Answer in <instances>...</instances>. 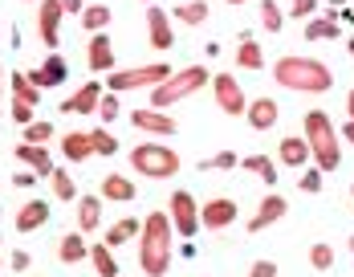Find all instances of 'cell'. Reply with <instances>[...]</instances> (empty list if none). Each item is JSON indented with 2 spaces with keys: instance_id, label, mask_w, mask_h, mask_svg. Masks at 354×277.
<instances>
[{
  "instance_id": "1",
  "label": "cell",
  "mask_w": 354,
  "mask_h": 277,
  "mask_svg": "<svg viewBox=\"0 0 354 277\" xmlns=\"http://www.w3.org/2000/svg\"><path fill=\"white\" fill-rule=\"evenodd\" d=\"M176 261V229L167 212H151L139 233V265L147 277H163Z\"/></svg>"
},
{
  "instance_id": "2",
  "label": "cell",
  "mask_w": 354,
  "mask_h": 277,
  "mask_svg": "<svg viewBox=\"0 0 354 277\" xmlns=\"http://www.w3.org/2000/svg\"><path fill=\"white\" fill-rule=\"evenodd\" d=\"M273 82L293 94H326L334 86V69L306 53H285L273 62Z\"/></svg>"
},
{
  "instance_id": "3",
  "label": "cell",
  "mask_w": 354,
  "mask_h": 277,
  "mask_svg": "<svg viewBox=\"0 0 354 277\" xmlns=\"http://www.w3.org/2000/svg\"><path fill=\"white\" fill-rule=\"evenodd\" d=\"M301 135L310 143L314 168H318V172H338V163H342V135H338V127L330 123L326 110H310V114L301 118Z\"/></svg>"
},
{
  "instance_id": "4",
  "label": "cell",
  "mask_w": 354,
  "mask_h": 277,
  "mask_svg": "<svg viewBox=\"0 0 354 277\" xmlns=\"http://www.w3.org/2000/svg\"><path fill=\"white\" fill-rule=\"evenodd\" d=\"M208 82H212V73H208L204 66L171 69L167 82L151 86V106H155V110H167V106H176V102H183V98H192V94H200Z\"/></svg>"
},
{
  "instance_id": "5",
  "label": "cell",
  "mask_w": 354,
  "mask_h": 277,
  "mask_svg": "<svg viewBox=\"0 0 354 277\" xmlns=\"http://www.w3.org/2000/svg\"><path fill=\"white\" fill-rule=\"evenodd\" d=\"M131 168L147 179H171V175H179V155L163 143H139L131 151Z\"/></svg>"
},
{
  "instance_id": "6",
  "label": "cell",
  "mask_w": 354,
  "mask_h": 277,
  "mask_svg": "<svg viewBox=\"0 0 354 277\" xmlns=\"http://www.w3.org/2000/svg\"><path fill=\"white\" fill-rule=\"evenodd\" d=\"M167 73H171L167 62H147V66H131V69H122V73H106V86H110V94H122V90L159 86V82H167Z\"/></svg>"
},
{
  "instance_id": "7",
  "label": "cell",
  "mask_w": 354,
  "mask_h": 277,
  "mask_svg": "<svg viewBox=\"0 0 354 277\" xmlns=\"http://www.w3.org/2000/svg\"><path fill=\"white\" fill-rule=\"evenodd\" d=\"M167 216H171V229H176L179 237H196V229H200V208H196V196L192 192H171V200H167Z\"/></svg>"
},
{
  "instance_id": "8",
  "label": "cell",
  "mask_w": 354,
  "mask_h": 277,
  "mask_svg": "<svg viewBox=\"0 0 354 277\" xmlns=\"http://www.w3.org/2000/svg\"><path fill=\"white\" fill-rule=\"evenodd\" d=\"M212 94H216V106L228 114V118H241L245 114V106H248V98H245V90H241V82L232 78V73H212Z\"/></svg>"
},
{
  "instance_id": "9",
  "label": "cell",
  "mask_w": 354,
  "mask_h": 277,
  "mask_svg": "<svg viewBox=\"0 0 354 277\" xmlns=\"http://www.w3.org/2000/svg\"><path fill=\"white\" fill-rule=\"evenodd\" d=\"M236 200H228V196H216L208 204H200V229H212V233H224V229H232L236 224Z\"/></svg>"
},
{
  "instance_id": "10",
  "label": "cell",
  "mask_w": 354,
  "mask_h": 277,
  "mask_svg": "<svg viewBox=\"0 0 354 277\" xmlns=\"http://www.w3.org/2000/svg\"><path fill=\"white\" fill-rule=\"evenodd\" d=\"M62 17H66L62 0H37V33L49 49H57V41H62Z\"/></svg>"
},
{
  "instance_id": "11",
  "label": "cell",
  "mask_w": 354,
  "mask_h": 277,
  "mask_svg": "<svg viewBox=\"0 0 354 277\" xmlns=\"http://www.w3.org/2000/svg\"><path fill=\"white\" fill-rule=\"evenodd\" d=\"M147 45L155 49V53H167L171 45H176V29H171V17L163 12V8H147Z\"/></svg>"
},
{
  "instance_id": "12",
  "label": "cell",
  "mask_w": 354,
  "mask_h": 277,
  "mask_svg": "<svg viewBox=\"0 0 354 277\" xmlns=\"http://www.w3.org/2000/svg\"><path fill=\"white\" fill-rule=\"evenodd\" d=\"M25 78L33 82L37 90H49V86H62V82L70 78V62H66L62 53H49V57H45V62H41L37 69H29Z\"/></svg>"
},
{
  "instance_id": "13",
  "label": "cell",
  "mask_w": 354,
  "mask_h": 277,
  "mask_svg": "<svg viewBox=\"0 0 354 277\" xmlns=\"http://www.w3.org/2000/svg\"><path fill=\"white\" fill-rule=\"evenodd\" d=\"M285 212H289V200H285V196H277V192H273V196H265V200H261V208L252 212V220H248V233L257 237V233L273 229L277 220H285Z\"/></svg>"
},
{
  "instance_id": "14",
  "label": "cell",
  "mask_w": 354,
  "mask_h": 277,
  "mask_svg": "<svg viewBox=\"0 0 354 277\" xmlns=\"http://www.w3.org/2000/svg\"><path fill=\"white\" fill-rule=\"evenodd\" d=\"M245 118H248V127H252V131H273V127H277V118H281V106L261 94V98H252V102L245 106Z\"/></svg>"
},
{
  "instance_id": "15",
  "label": "cell",
  "mask_w": 354,
  "mask_h": 277,
  "mask_svg": "<svg viewBox=\"0 0 354 277\" xmlns=\"http://www.w3.org/2000/svg\"><path fill=\"white\" fill-rule=\"evenodd\" d=\"M86 66L94 73H110L114 69V45H110L106 33H94L86 41Z\"/></svg>"
},
{
  "instance_id": "16",
  "label": "cell",
  "mask_w": 354,
  "mask_h": 277,
  "mask_svg": "<svg viewBox=\"0 0 354 277\" xmlns=\"http://www.w3.org/2000/svg\"><path fill=\"white\" fill-rule=\"evenodd\" d=\"M131 123H135L139 131H147V135H176L179 131V123L167 114V110H135Z\"/></svg>"
},
{
  "instance_id": "17",
  "label": "cell",
  "mask_w": 354,
  "mask_h": 277,
  "mask_svg": "<svg viewBox=\"0 0 354 277\" xmlns=\"http://www.w3.org/2000/svg\"><path fill=\"white\" fill-rule=\"evenodd\" d=\"M12 224H17V233H21V237H29V233H37V229H41V224H49V204H45V200H29V204H21V212H17V220H12Z\"/></svg>"
},
{
  "instance_id": "18",
  "label": "cell",
  "mask_w": 354,
  "mask_h": 277,
  "mask_svg": "<svg viewBox=\"0 0 354 277\" xmlns=\"http://www.w3.org/2000/svg\"><path fill=\"white\" fill-rule=\"evenodd\" d=\"M12 155H17L25 168H33V175H53V155H49L45 147H37V143H17Z\"/></svg>"
},
{
  "instance_id": "19",
  "label": "cell",
  "mask_w": 354,
  "mask_h": 277,
  "mask_svg": "<svg viewBox=\"0 0 354 277\" xmlns=\"http://www.w3.org/2000/svg\"><path fill=\"white\" fill-rule=\"evenodd\" d=\"M98 98H102V86L98 82H86V86H77L70 98L62 102V110H70V114H94L98 110Z\"/></svg>"
},
{
  "instance_id": "20",
  "label": "cell",
  "mask_w": 354,
  "mask_h": 277,
  "mask_svg": "<svg viewBox=\"0 0 354 277\" xmlns=\"http://www.w3.org/2000/svg\"><path fill=\"white\" fill-rule=\"evenodd\" d=\"M135 196H139V188H135L127 175L110 172L106 179H102V200H110V204H135Z\"/></svg>"
},
{
  "instance_id": "21",
  "label": "cell",
  "mask_w": 354,
  "mask_h": 277,
  "mask_svg": "<svg viewBox=\"0 0 354 277\" xmlns=\"http://www.w3.org/2000/svg\"><path fill=\"white\" fill-rule=\"evenodd\" d=\"M277 159H281L285 168H306L310 163V143H306V135H285L281 147H277Z\"/></svg>"
},
{
  "instance_id": "22",
  "label": "cell",
  "mask_w": 354,
  "mask_h": 277,
  "mask_svg": "<svg viewBox=\"0 0 354 277\" xmlns=\"http://www.w3.org/2000/svg\"><path fill=\"white\" fill-rule=\"evenodd\" d=\"M62 155H66L70 163H86V159L94 155V138H90V131H66V138H62Z\"/></svg>"
},
{
  "instance_id": "23",
  "label": "cell",
  "mask_w": 354,
  "mask_h": 277,
  "mask_svg": "<svg viewBox=\"0 0 354 277\" xmlns=\"http://www.w3.org/2000/svg\"><path fill=\"white\" fill-rule=\"evenodd\" d=\"M110 21H114V8H106L102 0H98V4H86V8H82V29H86L90 37H94V33H106Z\"/></svg>"
},
{
  "instance_id": "24",
  "label": "cell",
  "mask_w": 354,
  "mask_h": 277,
  "mask_svg": "<svg viewBox=\"0 0 354 277\" xmlns=\"http://www.w3.org/2000/svg\"><path fill=\"white\" fill-rule=\"evenodd\" d=\"M8 94H12V102H21V106H41V90L25 73H8Z\"/></svg>"
},
{
  "instance_id": "25",
  "label": "cell",
  "mask_w": 354,
  "mask_h": 277,
  "mask_svg": "<svg viewBox=\"0 0 354 277\" xmlns=\"http://www.w3.org/2000/svg\"><path fill=\"white\" fill-rule=\"evenodd\" d=\"M98 220H102V200H98V196H82V200H77V229H82V233H94Z\"/></svg>"
},
{
  "instance_id": "26",
  "label": "cell",
  "mask_w": 354,
  "mask_h": 277,
  "mask_svg": "<svg viewBox=\"0 0 354 277\" xmlns=\"http://www.w3.org/2000/svg\"><path fill=\"white\" fill-rule=\"evenodd\" d=\"M57 257H62L66 265H82V261L90 257V249H86V241H82V233H66L62 244H57Z\"/></svg>"
},
{
  "instance_id": "27",
  "label": "cell",
  "mask_w": 354,
  "mask_h": 277,
  "mask_svg": "<svg viewBox=\"0 0 354 277\" xmlns=\"http://www.w3.org/2000/svg\"><path fill=\"white\" fill-rule=\"evenodd\" d=\"M236 66H241V69H265V53H261V45H257L248 33H241V45H236Z\"/></svg>"
},
{
  "instance_id": "28",
  "label": "cell",
  "mask_w": 354,
  "mask_h": 277,
  "mask_svg": "<svg viewBox=\"0 0 354 277\" xmlns=\"http://www.w3.org/2000/svg\"><path fill=\"white\" fill-rule=\"evenodd\" d=\"M90 265H94V274L98 277H118V261H114V253H110L106 241L90 249Z\"/></svg>"
},
{
  "instance_id": "29",
  "label": "cell",
  "mask_w": 354,
  "mask_h": 277,
  "mask_svg": "<svg viewBox=\"0 0 354 277\" xmlns=\"http://www.w3.org/2000/svg\"><path fill=\"white\" fill-rule=\"evenodd\" d=\"M142 233V220H135V216H127V220H118V224H110L106 233V244L110 249H118V244H127L131 237H139Z\"/></svg>"
},
{
  "instance_id": "30",
  "label": "cell",
  "mask_w": 354,
  "mask_h": 277,
  "mask_svg": "<svg viewBox=\"0 0 354 277\" xmlns=\"http://www.w3.org/2000/svg\"><path fill=\"white\" fill-rule=\"evenodd\" d=\"M176 21L192 25V29L204 25V21H208V0H183V4L176 8Z\"/></svg>"
},
{
  "instance_id": "31",
  "label": "cell",
  "mask_w": 354,
  "mask_h": 277,
  "mask_svg": "<svg viewBox=\"0 0 354 277\" xmlns=\"http://www.w3.org/2000/svg\"><path fill=\"white\" fill-rule=\"evenodd\" d=\"M241 168L252 172V175H261L265 184H273V179H277V163H273L269 155H245V159H241Z\"/></svg>"
},
{
  "instance_id": "32",
  "label": "cell",
  "mask_w": 354,
  "mask_h": 277,
  "mask_svg": "<svg viewBox=\"0 0 354 277\" xmlns=\"http://www.w3.org/2000/svg\"><path fill=\"white\" fill-rule=\"evenodd\" d=\"M281 25H285L281 4L277 0H261V29L265 33H281Z\"/></svg>"
},
{
  "instance_id": "33",
  "label": "cell",
  "mask_w": 354,
  "mask_h": 277,
  "mask_svg": "<svg viewBox=\"0 0 354 277\" xmlns=\"http://www.w3.org/2000/svg\"><path fill=\"white\" fill-rule=\"evenodd\" d=\"M236 163H241L236 151H216V155H208V159H200V172H232Z\"/></svg>"
},
{
  "instance_id": "34",
  "label": "cell",
  "mask_w": 354,
  "mask_h": 277,
  "mask_svg": "<svg viewBox=\"0 0 354 277\" xmlns=\"http://www.w3.org/2000/svg\"><path fill=\"white\" fill-rule=\"evenodd\" d=\"M53 196L57 200H77V184H73V175L66 172V168H53Z\"/></svg>"
},
{
  "instance_id": "35",
  "label": "cell",
  "mask_w": 354,
  "mask_h": 277,
  "mask_svg": "<svg viewBox=\"0 0 354 277\" xmlns=\"http://www.w3.org/2000/svg\"><path fill=\"white\" fill-rule=\"evenodd\" d=\"M306 37H310V41H334V37H338V21H334V17L310 21V25H306Z\"/></svg>"
},
{
  "instance_id": "36",
  "label": "cell",
  "mask_w": 354,
  "mask_h": 277,
  "mask_svg": "<svg viewBox=\"0 0 354 277\" xmlns=\"http://www.w3.org/2000/svg\"><path fill=\"white\" fill-rule=\"evenodd\" d=\"M45 138H53V123H49V118H33V123L25 127V143L45 147Z\"/></svg>"
},
{
  "instance_id": "37",
  "label": "cell",
  "mask_w": 354,
  "mask_h": 277,
  "mask_svg": "<svg viewBox=\"0 0 354 277\" xmlns=\"http://www.w3.org/2000/svg\"><path fill=\"white\" fill-rule=\"evenodd\" d=\"M90 138H94V151H98V155H114V151H118V138L110 135L106 127H94Z\"/></svg>"
},
{
  "instance_id": "38",
  "label": "cell",
  "mask_w": 354,
  "mask_h": 277,
  "mask_svg": "<svg viewBox=\"0 0 354 277\" xmlns=\"http://www.w3.org/2000/svg\"><path fill=\"white\" fill-rule=\"evenodd\" d=\"M310 265L322 269V274L334 269V249H330V244H314V249H310Z\"/></svg>"
},
{
  "instance_id": "39",
  "label": "cell",
  "mask_w": 354,
  "mask_h": 277,
  "mask_svg": "<svg viewBox=\"0 0 354 277\" xmlns=\"http://www.w3.org/2000/svg\"><path fill=\"white\" fill-rule=\"evenodd\" d=\"M94 114H98L102 123H114V118H118V94H102V98H98V110H94Z\"/></svg>"
},
{
  "instance_id": "40",
  "label": "cell",
  "mask_w": 354,
  "mask_h": 277,
  "mask_svg": "<svg viewBox=\"0 0 354 277\" xmlns=\"http://www.w3.org/2000/svg\"><path fill=\"white\" fill-rule=\"evenodd\" d=\"M301 192H310V196L322 192V172H318V168H310V172L301 175Z\"/></svg>"
},
{
  "instance_id": "41",
  "label": "cell",
  "mask_w": 354,
  "mask_h": 277,
  "mask_svg": "<svg viewBox=\"0 0 354 277\" xmlns=\"http://www.w3.org/2000/svg\"><path fill=\"white\" fill-rule=\"evenodd\" d=\"M8 265H12V269H17V274H25V269H29V265H33V257H29V253H25V249H17V253H12V257H8Z\"/></svg>"
},
{
  "instance_id": "42",
  "label": "cell",
  "mask_w": 354,
  "mask_h": 277,
  "mask_svg": "<svg viewBox=\"0 0 354 277\" xmlns=\"http://www.w3.org/2000/svg\"><path fill=\"white\" fill-rule=\"evenodd\" d=\"M248 277H277V265H273V261H252Z\"/></svg>"
},
{
  "instance_id": "43",
  "label": "cell",
  "mask_w": 354,
  "mask_h": 277,
  "mask_svg": "<svg viewBox=\"0 0 354 277\" xmlns=\"http://www.w3.org/2000/svg\"><path fill=\"white\" fill-rule=\"evenodd\" d=\"M8 114H12V118H17L21 127H29V123H33V106H21V102H12V110H8Z\"/></svg>"
},
{
  "instance_id": "44",
  "label": "cell",
  "mask_w": 354,
  "mask_h": 277,
  "mask_svg": "<svg viewBox=\"0 0 354 277\" xmlns=\"http://www.w3.org/2000/svg\"><path fill=\"white\" fill-rule=\"evenodd\" d=\"M314 8H318V0H293V8H289V12H293V17H310Z\"/></svg>"
},
{
  "instance_id": "45",
  "label": "cell",
  "mask_w": 354,
  "mask_h": 277,
  "mask_svg": "<svg viewBox=\"0 0 354 277\" xmlns=\"http://www.w3.org/2000/svg\"><path fill=\"white\" fill-rule=\"evenodd\" d=\"M33 179H37V175H29V172H21V175H17V179H12V184H17V188H29V184H33Z\"/></svg>"
},
{
  "instance_id": "46",
  "label": "cell",
  "mask_w": 354,
  "mask_h": 277,
  "mask_svg": "<svg viewBox=\"0 0 354 277\" xmlns=\"http://www.w3.org/2000/svg\"><path fill=\"white\" fill-rule=\"evenodd\" d=\"M62 8H66V12H77V17H82V0H62Z\"/></svg>"
},
{
  "instance_id": "47",
  "label": "cell",
  "mask_w": 354,
  "mask_h": 277,
  "mask_svg": "<svg viewBox=\"0 0 354 277\" xmlns=\"http://www.w3.org/2000/svg\"><path fill=\"white\" fill-rule=\"evenodd\" d=\"M4 90H8V69L0 66V94H4Z\"/></svg>"
},
{
  "instance_id": "48",
  "label": "cell",
  "mask_w": 354,
  "mask_h": 277,
  "mask_svg": "<svg viewBox=\"0 0 354 277\" xmlns=\"http://www.w3.org/2000/svg\"><path fill=\"white\" fill-rule=\"evenodd\" d=\"M342 138H351V143H354V118L346 123V127H342Z\"/></svg>"
},
{
  "instance_id": "49",
  "label": "cell",
  "mask_w": 354,
  "mask_h": 277,
  "mask_svg": "<svg viewBox=\"0 0 354 277\" xmlns=\"http://www.w3.org/2000/svg\"><path fill=\"white\" fill-rule=\"evenodd\" d=\"M346 110H351V118H354V90L346 94Z\"/></svg>"
},
{
  "instance_id": "50",
  "label": "cell",
  "mask_w": 354,
  "mask_h": 277,
  "mask_svg": "<svg viewBox=\"0 0 354 277\" xmlns=\"http://www.w3.org/2000/svg\"><path fill=\"white\" fill-rule=\"evenodd\" d=\"M224 4H232V8H241V4H248V0H224Z\"/></svg>"
},
{
  "instance_id": "51",
  "label": "cell",
  "mask_w": 354,
  "mask_h": 277,
  "mask_svg": "<svg viewBox=\"0 0 354 277\" xmlns=\"http://www.w3.org/2000/svg\"><path fill=\"white\" fill-rule=\"evenodd\" d=\"M346 53H351V57H354V37H351V41H346Z\"/></svg>"
},
{
  "instance_id": "52",
  "label": "cell",
  "mask_w": 354,
  "mask_h": 277,
  "mask_svg": "<svg viewBox=\"0 0 354 277\" xmlns=\"http://www.w3.org/2000/svg\"><path fill=\"white\" fill-rule=\"evenodd\" d=\"M0 233H4V208H0Z\"/></svg>"
},
{
  "instance_id": "53",
  "label": "cell",
  "mask_w": 354,
  "mask_h": 277,
  "mask_svg": "<svg viewBox=\"0 0 354 277\" xmlns=\"http://www.w3.org/2000/svg\"><path fill=\"white\" fill-rule=\"evenodd\" d=\"M346 244H351V253H354V237H351V241H346Z\"/></svg>"
},
{
  "instance_id": "54",
  "label": "cell",
  "mask_w": 354,
  "mask_h": 277,
  "mask_svg": "<svg viewBox=\"0 0 354 277\" xmlns=\"http://www.w3.org/2000/svg\"><path fill=\"white\" fill-rule=\"evenodd\" d=\"M142 4H155V0H142Z\"/></svg>"
},
{
  "instance_id": "55",
  "label": "cell",
  "mask_w": 354,
  "mask_h": 277,
  "mask_svg": "<svg viewBox=\"0 0 354 277\" xmlns=\"http://www.w3.org/2000/svg\"><path fill=\"white\" fill-rule=\"evenodd\" d=\"M351 200H354V188H351Z\"/></svg>"
},
{
  "instance_id": "56",
  "label": "cell",
  "mask_w": 354,
  "mask_h": 277,
  "mask_svg": "<svg viewBox=\"0 0 354 277\" xmlns=\"http://www.w3.org/2000/svg\"><path fill=\"white\" fill-rule=\"evenodd\" d=\"M351 12H354V8H351Z\"/></svg>"
}]
</instances>
